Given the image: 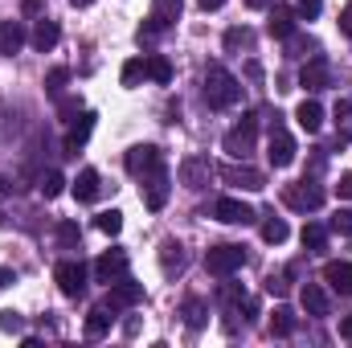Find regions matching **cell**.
I'll use <instances>...</instances> for the list:
<instances>
[{
    "label": "cell",
    "instance_id": "1",
    "mask_svg": "<svg viewBox=\"0 0 352 348\" xmlns=\"http://www.w3.org/2000/svg\"><path fill=\"white\" fill-rule=\"evenodd\" d=\"M238 98H242V83H238L226 66L213 62V66L205 70V102L217 107V111H226V107H234Z\"/></svg>",
    "mask_w": 352,
    "mask_h": 348
},
{
    "label": "cell",
    "instance_id": "2",
    "mask_svg": "<svg viewBox=\"0 0 352 348\" xmlns=\"http://www.w3.org/2000/svg\"><path fill=\"white\" fill-rule=\"evenodd\" d=\"M242 262H246V250L234 246V242H221V246H209L205 250V270L217 274V279H230L234 270H242Z\"/></svg>",
    "mask_w": 352,
    "mask_h": 348
},
{
    "label": "cell",
    "instance_id": "3",
    "mask_svg": "<svg viewBox=\"0 0 352 348\" xmlns=\"http://www.w3.org/2000/svg\"><path fill=\"white\" fill-rule=\"evenodd\" d=\"M254 135H258V115L250 111V115H242V123H238V127H230V131H226V140H221V144H226V152H230L234 160H246V156L254 152Z\"/></svg>",
    "mask_w": 352,
    "mask_h": 348
},
{
    "label": "cell",
    "instance_id": "4",
    "mask_svg": "<svg viewBox=\"0 0 352 348\" xmlns=\"http://www.w3.org/2000/svg\"><path fill=\"white\" fill-rule=\"evenodd\" d=\"M87 279H90V270H87V262H78V259H62L54 266V283H58V291L70 295V299H78V295L87 291Z\"/></svg>",
    "mask_w": 352,
    "mask_h": 348
},
{
    "label": "cell",
    "instance_id": "5",
    "mask_svg": "<svg viewBox=\"0 0 352 348\" xmlns=\"http://www.w3.org/2000/svg\"><path fill=\"white\" fill-rule=\"evenodd\" d=\"M283 201H287L291 209H299V213H316V209L324 205V188H320L316 180H295V184L283 188Z\"/></svg>",
    "mask_w": 352,
    "mask_h": 348
},
{
    "label": "cell",
    "instance_id": "6",
    "mask_svg": "<svg viewBox=\"0 0 352 348\" xmlns=\"http://www.w3.org/2000/svg\"><path fill=\"white\" fill-rule=\"evenodd\" d=\"M176 17H180V0H156L152 12H148V21H144V29H140V41H152L156 33L173 29Z\"/></svg>",
    "mask_w": 352,
    "mask_h": 348
},
{
    "label": "cell",
    "instance_id": "7",
    "mask_svg": "<svg viewBox=\"0 0 352 348\" xmlns=\"http://www.w3.org/2000/svg\"><path fill=\"white\" fill-rule=\"evenodd\" d=\"M266 160L274 164V168H291L295 164V140H291V131L287 127H270V140H266Z\"/></svg>",
    "mask_w": 352,
    "mask_h": 348
},
{
    "label": "cell",
    "instance_id": "8",
    "mask_svg": "<svg viewBox=\"0 0 352 348\" xmlns=\"http://www.w3.org/2000/svg\"><path fill=\"white\" fill-rule=\"evenodd\" d=\"M127 173L131 176H148V173H156V168H164V156H160V148L156 144H135L131 152H127Z\"/></svg>",
    "mask_w": 352,
    "mask_h": 348
},
{
    "label": "cell",
    "instance_id": "9",
    "mask_svg": "<svg viewBox=\"0 0 352 348\" xmlns=\"http://www.w3.org/2000/svg\"><path fill=\"white\" fill-rule=\"evenodd\" d=\"M135 303H144V283H135V279L111 283V291H107V307H111V312H127V307H135Z\"/></svg>",
    "mask_w": 352,
    "mask_h": 348
},
{
    "label": "cell",
    "instance_id": "10",
    "mask_svg": "<svg viewBox=\"0 0 352 348\" xmlns=\"http://www.w3.org/2000/svg\"><path fill=\"white\" fill-rule=\"evenodd\" d=\"M213 217L226 221V226H250L258 213L246 201H238V197H221V201H213Z\"/></svg>",
    "mask_w": 352,
    "mask_h": 348
},
{
    "label": "cell",
    "instance_id": "11",
    "mask_svg": "<svg viewBox=\"0 0 352 348\" xmlns=\"http://www.w3.org/2000/svg\"><path fill=\"white\" fill-rule=\"evenodd\" d=\"M148 184H144V205L152 209V213H160L164 205H168V193H173V180H168V173L164 168H156V173L144 176Z\"/></svg>",
    "mask_w": 352,
    "mask_h": 348
},
{
    "label": "cell",
    "instance_id": "12",
    "mask_svg": "<svg viewBox=\"0 0 352 348\" xmlns=\"http://www.w3.org/2000/svg\"><path fill=\"white\" fill-rule=\"evenodd\" d=\"M295 25H299V8H291V4H270V21H266V33H270V37L287 41V37H295Z\"/></svg>",
    "mask_w": 352,
    "mask_h": 348
},
{
    "label": "cell",
    "instance_id": "13",
    "mask_svg": "<svg viewBox=\"0 0 352 348\" xmlns=\"http://www.w3.org/2000/svg\"><path fill=\"white\" fill-rule=\"evenodd\" d=\"M127 266H131V262H127L123 250H107V254H98V262H94V279L111 287V283L127 279Z\"/></svg>",
    "mask_w": 352,
    "mask_h": 348
},
{
    "label": "cell",
    "instance_id": "14",
    "mask_svg": "<svg viewBox=\"0 0 352 348\" xmlns=\"http://www.w3.org/2000/svg\"><path fill=\"white\" fill-rule=\"evenodd\" d=\"M221 180L226 184H234V188H266V176L258 173V168H250V164H226L221 168Z\"/></svg>",
    "mask_w": 352,
    "mask_h": 348
},
{
    "label": "cell",
    "instance_id": "15",
    "mask_svg": "<svg viewBox=\"0 0 352 348\" xmlns=\"http://www.w3.org/2000/svg\"><path fill=\"white\" fill-rule=\"evenodd\" d=\"M328 83H332L328 58H311V62H307V66L299 70V87H303V90H311V94H316V90H324Z\"/></svg>",
    "mask_w": 352,
    "mask_h": 348
},
{
    "label": "cell",
    "instance_id": "16",
    "mask_svg": "<svg viewBox=\"0 0 352 348\" xmlns=\"http://www.w3.org/2000/svg\"><path fill=\"white\" fill-rule=\"evenodd\" d=\"M90 131H94V115L82 111V115L70 123V131H66V144H62V148H66V156H78V152H82V144L90 140Z\"/></svg>",
    "mask_w": 352,
    "mask_h": 348
},
{
    "label": "cell",
    "instance_id": "17",
    "mask_svg": "<svg viewBox=\"0 0 352 348\" xmlns=\"http://www.w3.org/2000/svg\"><path fill=\"white\" fill-rule=\"evenodd\" d=\"M209 176H213V164H209L205 156H188V160L180 164V180H184L188 188H205Z\"/></svg>",
    "mask_w": 352,
    "mask_h": 348
},
{
    "label": "cell",
    "instance_id": "18",
    "mask_svg": "<svg viewBox=\"0 0 352 348\" xmlns=\"http://www.w3.org/2000/svg\"><path fill=\"white\" fill-rule=\"evenodd\" d=\"M299 299H303V307H307V316H328V312H332V299H328V291H324L320 283H303V291H299Z\"/></svg>",
    "mask_w": 352,
    "mask_h": 348
},
{
    "label": "cell",
    "instance_id": "19",
    "mask_svg": "<svg viewBox=\"0 0 352 348\" xmlns=\"http://www.w3.org/2000/svg\"><path fill=\"white\" fill-rule=\"evenodd\" d=\"M324 283L336 295H352V262H328L324 266Z\"/></svg>",
    "mask_w": 352,
    "mask_h": 348
},
{
    "label": "cell",
    "instance_id": "20",
    "mask_svg": "<svg viewBox=\"0 0 352 348\" xmlns=\"http://www.w3.org/2000/svg\"><path fill=\"white\" fill-rule=\"evenodd\" d=\"M295 123H299L303 131H320V127H324V107H320L316 98H303V102L295 107Z\"/></svg>",
    "mask_w": 352,
    "mask_h": 348
},
{
    "label": "cell",
    "instance_id": "21",
    "mask_svg": "<svg viewBox=\"0 0 352 348\" xmlns=\"http://www.w3.org/2000/svg\"><path fill=\"white\" fill-rule=\"evenodd\" d=\"M21 45H25V25L21 21H0V54L12 58Z\"/></svg>",
    "mask_w": 352,
    "mask_h": 348
},
{
    "label": "cell",
    "instance_id": "22",
    "mask_svg": "<svg viewBox=\"0 0 352 348\" xmlns=\"http://www.w3.org/2000/svg\"><path fill=\"white\" fill-rule=\"evenodd\" d=\"M58 37H62V29H58V21H50V17H41L37 25H33V50H54L58 45Z\"/></svg>",
    "mask_w": 352,
    "mask_h": 348
},
{
    "label": "cell",
    "instance_id": "23",
    "mask_svg": "<svg viewBox=\"0 0 352 348\" xmlns=\"http://www.w3.org/2000/svg\"><path fill=\"white\" fill-rule=\"evenodd\" d=\"M111 324H115V312H111L107 303H98V307L87 312V336H107Z\"/></svg>",
    "mask_w": 352,
    "mask_h": 348
},
{
    "label": "cell",
    "instance_id": "24",
    "mask_svg": "<svg viewBox=\"0 0 352 348\" xmlns=\"http://www.w3.org/2000/svg\"><path fill=\"white\" fill-rule=\"evenodd\" d=\"M98 188H102V180H98L94 168H82V173L74 176V197H78V201H94Z\"/></svg>",
    "mask_w": 352,
    "mask_h": 348
},
{
    "label": "cell",
    "instance_id": "25",
    "mask_svg": "<svg viewBox=\"0 0 352 348\" xmlns=\"http://www.w3.org/2000/svg\"><path fill=\"white\" fill-rule=\"evenodd\" d=\"M148 78L160 83V87H168V83H173V62H168L164 54H152V58H148Z\"/></svg>",
    "mask_w": 352,
    "mask_h": 348
},
{
    "label": "cell",
    "instance_id": "26",
    "mask_svg": "<svg viewBox=\"0 0 352 348\" xmlns=\"http://www.w3.org/2000/svg\"><path fill=\"white\" fill-rule=\"evenodd\" d=\"M287 234H291V230H287V221H283V217H274V213H270V217L263 221V242H270V246H283V242H287Z\"/></svg>",
    "mask_w": 352,
    "mask_h": 348
},
{
    "label": "cell",
    "instance_id": "27",
    "mask_svg": "<svg viewBox=\"0 0 352 348\" xmlns=\"http://www.w3.org/2000/svg\"><path fill=\"white\" fill-rule=\"evenodd\" d=\"M123 87H140L144 78H148V58H131V62H123Z\"/></svg>",
    "mask_w": 352,
    "mask_h": 348
},
{
    "label": "cell",
    "instance_id": "28",
    "mask_svg": "<svg viewBox=\"0 0 352 348\" xmlns=\"http://www.w3.org/2000/svg\"><path fill=\"white\" fill-rule=\"evenodd\" d=\"M58 242H62V250H78L82 246V230H78V221H58Z\"/></svg>",
    "mask_w": 352,
    "mask_h": 348
},
{
    "label": "cell",
    "instance_id": "29",
    "mask_svg": "<svg viewBox=\"0 0 352 348\" xmlns=\"http://www.w3.org/2000/svg\"><path fill=\"white\" fill-rule=\"evenodd\" d=\"M303 246H307V250H324V246H328V226L307 221V226H303Z\"/></svg>",
    "mask_w": 352,
    "mask_h": 348
},
{
    "label": "cell",
    "instance_id": "30",
    "mask_svg": "<svg viewBox=\"0 0 352 348\" xmlns=\"http://www.w3.org/2000/svg\"><path fill=\"white\" fill-rule=\"evenodd\" d=\"M270 332H274V336H291V332H295V312H291V307H274Z\"/></svg>",
    "mask_w": 352,
    "mask_h": 348
},
{
    "label": "cell",
    "instance_id": "31",
    "mask_svg": "<svg viewBox=\"0 0 352 348\" xmlns=\"http://www.w3.org/2000/svg\"><path fill=\"white\" fill-rule=\"evenodd\" d=\"M37 188H41V197H45V201H54V197H58V193L66 188V176L50 168V173H41V180H37Z\"/></svg>",
    "mask_w": 352,
    "mask_h": 348
},
{
    "label": "cell",
    "instance_id": "32",
    "mask_svg": "<svg viewBox=\"0 0 352 348\" xmlns=\"http://www.w3.org/2000/svg\"><path fill=\"white\" fill-rule=\"evenodd\" d=\"M66 83H70V70H66V66L50 70V74H45V94H50V98H62V90H66Z\"/></svg>",
    "mask_w": 352,
    "mask_h": 348
},
{
    "label": "cell",
    "instance_id": "33",
    "mask_svg": "<svg viewBox=\"0 0 352 348\" xmlns=\"http://www.w3.org/2000/svg\"><path fill=\"white\" fill-rule=\"evenodd\" d=\"M250 41H254V33H250L246 25L226 29V50H250Z\"/></svg>",
    "mask_w": 352,
    "mask_h": 348
},
{
    "label": "cell",
    "instance_id": "34",
    "mask_svg": "<svg viewBox=\"0 0 352 348\" xmlns=\"http://www.w3.org/2000/svg\"><path fill=\"white\" fill-rule=\"evenodd\" d=\"M94 226H98V230H102V234H111V238H115V234H119V230H123V213H119V209H102V213H98V221H94Z\"/></svg>",
    "mask_w": 352,
    "mask_h": 348
},
{
    "label": "cell",
    "instance_id": "35",
    "mask_svg": "<svg viewBox=\"0 0 352 348\" xmlns=\"http://www.w3.org/2000/svg\"><path fill=\"white\" fill-rule=\"evenodd\" d=\"M205 320H209V316H205V303H201V299H188V303H184V324L197 332V328H205Z\"/></svg>",
    "mask_w": 352,
    "mask_h": 348
},
{
    "label": "cell",
    "instance_id": "36",
    "mask_svg": "<svg viewBox=\"0 0 352 348\" xmlns=\"http://www.w3.org/2000/svg\"><path fill=\"white\" fill-rule=\"evenodd\" d=\"M160 262H164V270L173 274V270H180V266H184V250H180L176 242H164V254H160Z\"/></svg>",
    "mask_w": 352,
    "mask_h": 348
},
{
    "label": "cell",
    "instance_id": "37",
    "mask_svg": "<svg viewBox=\"0 0 352 348\" xmlns=\"http://www.w3.org/2000/svg\"><path fill=\"white\" fill-rule=\"evenodd\" d=\"M217 299H221L226 307H234V303H246V291H242L238 283H226V287L217 291Z\"/></svg>",
    "mask_w": 352,
    "mask_h": 348
},
{
    "label": "cell",
    "instance_id": "38",
    "mask_svg": "<svg viewBox=\"0 0 352 348\" xmlns=\"http://www.w3.org/2000/svg\"><path fill=\"white\" fill-rule=\"evenodd\" d=\"M328 230H336V234H352V209H336V217H332Z\"/></svg>",
    "mask_w": 352,
    "mask_h": 348
},
{
    "label": "cell",
    "instance_id": "39",
    "mask_svg": "<svg viewBox=\"0 0 352 348\" xmlns=\"http://www.w3.org/2000/svg\"><path fill=\"white\" fill-rule=\"evenodd\" d=\"M58 111H62V119H74V115H82V98H58Z\"/></svg>",
    "mask_w": 352,
    "mask_h": 348
},
{
    "label": "cell",
    "instance_id": "40",
    "mask_svg": "<svg viewBox=\"0 0 352 348\" xmlns=\"http://www.w3.org/2000/svg\"><path fill=\"white\" fill-rule=\"evenodd\" d=\"M0 328H4V332H12V336H16V332H21V328H25V320H21V316H16V312H0Z\"/></svg>",
    "mask_w": 352,
    "mask_h": 348
},
{
    "label": "cell",
    "instance_id": "41",
    "mask_svg": "<svg viewBox=\"0 0 352 348\" xmlns=\"http://www.w3.org/2000/svg\"><path fill=\"white\" fill-rule=\"evenodd\" d=\"M340 33H344V37H352V4H344V8H340Z\"/></svg>",
    "mask_w": 352,
    "mask_h": 348
},
{
    "label": "cell",
    "instance_id": "42",
    "mask_svg": "<svg viewBox=\"0 0 352 348\" xmlns=\"http://www.w3.org/2000/svg\"><path fill=\"white\" fill-rule=\"evenodd\" d=\"M299 17H320V0H299Z\"/></svg>",
    "mask_w": 352,
    "mask_h": 348
},
{
    "label": "cell",
    "instance_id": "43",
    "mask_svg": "<svg viewBox=\"0 0 352 348\" xmlns=\"http://www.w3.org/2000/svg\"><path fill=\"white\" fill-rule=\"evenodd\" d=\"M336 193H340L344 201H352V173H344V176H340V184H336Z\"/></svg>",
    "mask_w": 352,
    "mask_h": 348
},
{
    "label": "cell",
    "instance_id": "44",
    "mask_svg": "<svg viewBox=\"0 0 352 348\" xmlns=\"http://www.w3.org/2000/svg\"><path fill=\"white\" fill-rule=\"evenodd\" d=\"M336 119H352V98H340L336 102Z\"/></svg>",
    "mask_w": 352,
    "mask_h": 348
},
{
    "label": "cell",
    "instance_id": "45",
    "mask_svg": "<svg viewBox=\"0 0 352 348\" xmlns=\"http://www.w3.org/2000/svg\"><path fill=\"white\" fill-rule=\"evenodd\" d=\"M266 291H270V295H283V291H287V283H283V279H266Z\"/></svg>",
    "mask_w": 352,
    "mask_h": 348
},
{
    "label": "cell",
    "instance_id": "46",
    "mask_svg": "<svg viewBox=\"0 0 352 348\" xmlns=\"http://www.w3.org/2000/svg\"><path fill=\"white\" fill-rule=\"evenodd\" d=\"M340 336H344V340H352V316H344V320H340Z\"/></svg>",
    "mask_w": 352,
    "mask_h": 348
},
{
    "label": "cell",
    "instance_id": "47",
    "mask_svg": "<svg viewBox=\"0 0 352 348\" xmlns=\"http://www.w3.org/2000/svg\"><path fill=\"white\" fill-rule=\"evenodd\" d=\"M21 8H25V12H29V17H33V12H41V0H25V4H21Z\"/></svg>",
    "mask_w": 352,
    "mask_h": 348
},
{
    "label": "cell",
    "instance_id": "48",
    "mask_svg": "<svg viewBox=\"0 0 352 348\" xmlns=\"http://www.w3.org/2000/svg\"><path fill=\"white\" fill-rule=\"evenodd\" d=\"M8 193H12V180H8V176H0V201H4Z\"/></svg>",
    "mask_w": 352,
    "mask_h": 348
},
{
    "label": "cell",
    "instance_id": "49",
    "mask_svg": "<svg viewBox=\"0 0 352 348\" xmlns=\"http://www.w3.org/2000/svg\"><path fill=\"white\" fill-rule=\"evenodd\" d=\"M197 4H201V8H209V12H213V8H221V4H226V0H197Z\"/></svg>",
    "mask_w": 352,
    "mask_h": 348
},
{
    "label": "cell",
    "instance_id": "50",
    "mask_svg": "<svg viewBox=\"0 0 352 348\" xmlns=\"http://www.w3.org/2000/svg\"><path fill=\"white\" fill-rule=\"evenodd\" d=\"M274 0H246V8H270Z\"/></svg>",
    "mask_w": 352,
    "mask_h": 348
},
{
    "label": "cell",
    "instance_id": "51",
    "mask_svg": "<svg viewBox=\"0 0 352 348\" xmlns=\"http://www.w3.org/2000/svg\"><path fill=\"white\" fill-rule=\"evenodd\" d=\"M12 283V270H0V287H8Z\"/></svg>",
    "mask_w": 352,
    "mask_h": 348
},
{
    "label": "cell",
    "instance_id": "52",
    "mask_svg": "<svg viewBox=\"0 0 352 348\" xmlns=\"http://www.w3.org/2000/svg\"><path fill=\"white\" fill-rule=\"evenodd\" d=\"M70 4H74V8H87V4H94V0H70Z\"/></svg>",
    "mask_w": 352,
    "mask_h": 348
}]
</instances>
